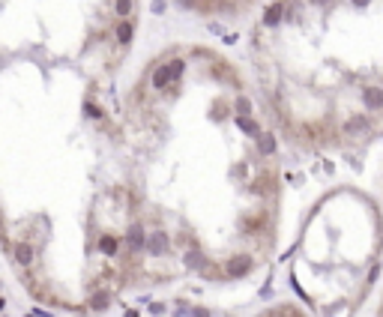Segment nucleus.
<instances>
[{
  "label": "nucleus",
  "mask_w": 383,
  "mask_h": 317,
  "mask_svg": "<svg viewBox=\"0 0 383 317\" xmlns=\"http://www.w3.org/2000/svg\"><path fill=\"white\" fill-rule=\"evenodd\" d=\"M12 254H15V260H18L21 267H27V263L33 260V252H30V245H27V242H18V245L12 249Z\"/></svg>",
  "instance_id": "obj_1"
},
{
  "label": "nucleus",
  "mask_w": 383,
  "mask_h": 317,
  "mask_svg": "<svg viewBox=\"0 0 383 317\" xmlns=\"http://www.w3.org/2000/svg\"><path fill=\"white\" fill-rule=\"evenodd\" d=\"M117 39L126 45V42L132 39V24H120V27H117Z\"/></svg>",
  "instance_id": "obj_2"
},
{
  "label": "nucleus",
  "mask_w": 383,
  "mask_h": 317,
  "mask_svg": "<svg viewBox=\"0 0 383 317\" xmlns=\"http://www.w3.org/2000/svg\"><path fill=\"white\" fill-rule=\"evenodd\" d=\"M132 6H135V0H117V12H120V15H129Z\"/></svg>",
  "instance_id": "obj_3"
}]
</instances>
